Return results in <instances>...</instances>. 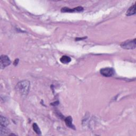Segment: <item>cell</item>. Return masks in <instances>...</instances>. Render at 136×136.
<instances>
[{
  "label": "cell",
  "instance_id": "cell-13",
  "mask_svg": "<svg viewBox=\"0 0 136 136\" xmlns=\"http://www.w3.org/2000/svg\"><path fill=\"white\" fill-rule=\"evenodd\" d=\"M87 37H83V38H76L75 41H80V40H82V39H86Z\"/></svg>",
  "mask_w": 136,
  "mask_h": 136
},
{
  "label": "cell",
  "instance_id": "cell-5",
  "mask_svg": "<svg viewBox=\"0 0 136 136\" xmlns=\"http://www.w3.org/2000/svg\"><path fill=\"white\" fill-rule=\"evenodd\" d=\"M83 8L81 6H78L77 7L73 8V9H70L67 7L62 8V12H81L83 11Z\"/></svg>",
  "mask_w": 136,
  "mask_h": 136
},
{
  "label": "cell",
  "instance_id": "cell-11",
  "mask_svg": "<svg viewBox=\"0 0 136 136\" xmlns=\"http://www.w3.org/2000/svg\"><path fill=\"white\" fill-rule=\"evenodd\" d=\"M33 129L34 130V131L36 133L37 135H41V130H40L39 127L38 126V125H37L36 123H34L33 125Z\"/></svg>",
  "mask_w": 136,
  "mask_h": 136
},
{
  "label": "cell",
  "instance_id": "cell-6",
  "mask_svg": "<svg viewBox=\"0 0 136 136\" xmlns=\"http://www.w3.org/2000/svg\"><path fill=\"white\" fill-rule=\"evenodd\" d=\"M65 121L66 123V125L68 127L70 128L71 129H75V127L72 124V119L71 117H67L65 120Z\"/></svg>",
  "mask_w": 136,
  "mask_h": 136
},
{
  "label": "cell",
  "instance_id": "cell-10",
  "mask_svg": "<svg viewBox=\"0 0 136 136\" xmlns=\"http://www.w3.org/2000/svg\"><path fill=\"white\" fill-rule=\"evenodd\" d=\"M60 60L61 63H62L63 64H68L71 61V59L69 57H68V56L64 55L61 58Z\"/></svg>",
  "mask_w": 136,
  "mask_h": 136
},
{
  "label": "cell",
  "instance_id": "cell-2",
  "mask_svg": "<svg viewBox=\"0 0 136 136\" xmlns=\"http://www.w3.org/2000/svg\"><path fill=\"white\" fill-rule=\"evenodd\" d=\"M121 47L124 49L133 50L136 48V38L133 40H128L123 42L121 44Z\"/></svg>",
  "mask_w": 136,
  "mask_h": 136
},
{
  "label": "cell",
  "instance_id": "cell-1",
  "mask_svg": "<svg viewBox=\"0 0 136 136\" xmlns=\"http://www.w3.org/2000/svg\"><path fill=\"white\" fill-rule=\"evenodd\" d=\"M30 82L28 80L19 82L16 85V90L22 97L25 98L28 94L30 90Z\"/></svg>",
  "mask_w": 136,
  "mask_h": 136
},
{
  "label": "cell",
  "instance_id": "cell-7",
  "mask_svg": "<svg viewBox=\"0 0 136 136\" xmlns=\"http://www.w3.org/2000/svg\"><path fill=\"white\" fill-rule=\"evenodd\" d=\"M10 130L8 129L6 127L0 126V136H3L9 134Z\"/></svg>",
  "mask_w": 136,
  "mask_h": 136
},
{
  "label": "cell",
  "instance_id": "cell-12",
  "mask_svg": "<svg viewBox=\"0 0 136 136\" xmlns=\"http://www.w3.org/2000/svg\"><path fill=\"white\" fill-rule=\"evenodd\" d=\"M18 62H19V59H15V61L14 62V66H17L18 64Z\"/></svg>",
  "mask_w": 136,
  "mask_h": 136
},
{
  "label": "cell",
  "instance_id": "cell-8",
  "mask_svg": "<svg viewBox=\"0 0 136 136\" xmlns=\"http://www.w3.org/2000/svg\"><path fill=\"white\" fill-rule=\"evenodd\" d=\"M9 125V121L8 119L5 117L1 116L0 118V126L7 127Z\"/></svg>",
  "mask_w": 136,
  "mask_h": 136
},
{
  "label": "cell",
  "instance_id": "cell-3",
  "mask_svg": "<svg viewBox=\"0 0 136 136\" xmlns=\"http://www.w3.org/2000/svg\"><path fill=\"white\" fill-rule=\"evenodd\" d=\"M11 62L10 58L7 55H2L1 56V60H0V68L1 69H4L6 67L9 66Z\"/></svg>",
  "mask_w": 136,
  "mask_h": 136
},
{
  "label": "cell",
  "instance_id": "cell-4",
  "mask_svg": "<svg viewBox=\"0 0 136 136\" xmlns=\"http://www.w3.org/2000/svg\"><path fill=\"white\" fill-rule=\"evenodd\" d=\"M101 74L106 77H110L112 76L114 73V70L112 68H103L100 70Z\"/></svg>",
  "mask_w": 136,
  "mask_h": 136
},
{
  "label": "cell",
  "instance_id": "cell-9",
  "mask_svg": "<svg viewBox=\"0 0 136 136\" xmlns=\"http://www.w3.org/2000/svg\"><path fill=\"white\" fill-rule=\"evenodd\" d=\"M136 14V5L134 4L131 6L129 9L127 10L126 12V15L131 16Z\"/></svg>",
  "mask_w": 136,
  "mask_h": 136
}]
</instances>
